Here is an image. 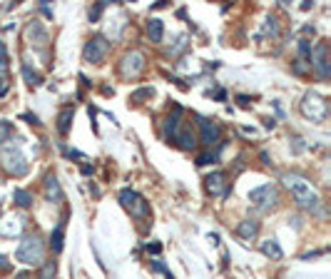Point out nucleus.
<instances>
[{
  "instance_id": "nucleus-10",
  "label": "nucleus",
  "mask_w": 331,
  "mask_h": 279,
  "mask_svg": "<svg viewBox=\"0 0 331 279\" xmlns=\"http://www.w3.org/2000/svg\"><path fill=\"white\" fill-rule=\"evenodd\" d=\"M199 120V130H202V145L212 150L214 145H219L222 140V127L214 123V120H207V117H197Z\"/></svg>"
},
{
  "instance_id": "nucleus-28",
  "label": "nucleus",
  "mask_w": 331,
  "mask_h": 279,
  "mask_svg": "<svg viewBox=\"0 0 331 279\" xmlns=\"http://www.w3.org/2000/svg\"><path fill=\"white\" fill-rule=\"evenodd\" d=\"M150 95H152V88H142V90L132 93V97H130V100H132V102H142V100H145V97H150Z\"/></svg>"
},
{
  "instance_id": "nucleus-30",
  "label": "nucleus",
  "mask_w": 331,
  "mask_h": 279,
  "mask_svg": "<svg viewBox=\"0 0 331 279\" xmlns=\"http://www.w3.org/2000/svg\"><path fill=\"white\" fill-rule=\"evenodd\" d=\"M105 5H107V3H97V5H95V8L90 10V20H92V23H95V20L100 18V13L105 10Z\"/></svg>"
},
{
  "instance_id": "nucleus-21",
  "label": "nucleus",
  "mask_w": 331,
  "mask_h": 279,
  "mask_svg": "<svg viewBox=\"0 0 331 279\" xmlns=\"http://www.w3.org/2000/svg\"><path fill=\"white\" fill-rule=\"evenodd\" d=\"M13 200H15V205L23 207V210L32 207V194L28 189H15V192H13Z\"/></svg>"
},
{
  "instance_id": "nucleus-13",
  "label": "nucleus",
  "mask_w": 331,
  "mask_h": 279,
  "mask_svg": "<svg viewBox=\"0 0 331 279\" xmlns=\"http://www.w3.org/2000/svg\"><path fill=\"white\" fill-rule=\"evenodd\" d=\"M28 40H32V45H37V48H45V45H48V32H45V28H43L37 20H30V23H28Z\"/></svg>"
},
{
  "instance_id": "nucleus-8",
  "label": "nucleus",
  "mask_w": 331,
  "mask_h": 279,
  "mask_svg": "<svg viewBox=\"0 0 331 279\" xmlns=\"http://www.w3.org/2000/svg\"><path fill=\"white\" fill-rule=\"evenodd\" d=\"M311 70H314L321 80H329L331 62H329V45H326V43H316V45L311 48Z\"/></svg>"
},
{
  "instance_id": "nucleus-23",
  "label": "nucleus",
  "mask_w": 331,
  "mask_h": 279,
  "mask_svg": "<svg viewBox=\"0 0 331 279\" xmlns=\"http://www.w3.org/2000/svg\"><path fill=\"white\" fill-rule=\"evenodd\" d=\"M10 58H8V48H5V43L0 40V77H8V70H10Z\"/></svg>"
},
{
  "instance_id": "nucleus-19",
  "label": "nucleus",
  "mask_w": 331,
  "mask_h": 279,
  "mask_svg": "<svg viewBox=\"0 0 331 279\" xmlns=\"http://www.w3.org/2000/svg\"><path fill=\"white\" fill-rule=\"evenodd\" d=\"M72 117H75V110H72V107H65L60 112V117H58V132H60V135H67V130H70V125H72Z\"/></svg>"
},
{
  "instance_id": "nucleus-32",
  "label": "nucleus",
  "mask_w": 331,
  "mask_h": 279,
  "mask_svg": "<svg viewBox=\"0 0 331 279\" xmlns=\"http://www.w3.org/2000/svg\"><path fill=\"white\" fill-rule=\"evenodd\" d=\"M0 269H3V272H8V269H10V264H8V259H5V257H0Z\"/></svg>"
},
{
  "instance_id": "nucleus-16",
  "label": "nucleus",
  "mask_w": 331,
  "mask_h": 279,
  "mask_svg": "<svg viewBox=\"0 0 331 279\" xmlns=\"http://www.w3.org/2000/svg\"><path fill=\"white\" fill-rule=\"evenodd\" d=\"M175 142L180 145L182 150H192V147L197 145V137H194V132H192V127H180V132H177V137H175Z\"/></svg>"
},
{
  "instance_id": "nucleus-4",
  "label": "nucleus",
  "mask_w": 331,
  "mask_h": 279,
  "mask_svg": "<svg viewBox=\"0 0 331 279\" xmlns=\"http://www.w3.org/2000/svg\"><path fill=\"white\" fill-rule=\"evenodd\" d=\"M249 202L259 210V212H269L276 207L279 202V189L274 185H262V187H254L249 192Z\"/></svg>"
},
{
  "instance_id": "nucleus-7",
  "label": "nucleus",
  "mask_w": 331,
  "mask_h": 279,
  "mask_svg": "<svg viewBox=\"0 0 331 279\" xmlns=\"http://www.w3.org/2000/svg\"><path fill=\"white\" fill-rule=\"evenodd\" d=\"M117 70H120V75L125 77V80H135V77H140L142 70H145V55H142L140 50H130V53H125L120 65H117Z\"/></svg>"
},
{
  "instance_id": "nucleus-25",
  "label": "nucleus",
  "mask_w": 331,
  "mask_h": 279,
  "mask_svg": "<svg viewBox=\"0 0 331 279\" xmlns=\"http://www.w3.org/2000/svg\"><path fill=\"white\" fill-rule=\"evenodd\" d=\"M264 32L267 35H271V37H279V20L271 15V18H267V23H264Z\"/></svg>"
},
{
  "instance_id": "nucleus-29",
  "label": "nucleus",
  "mask_w": 331,
  "mask_h": 279,
  "mask_svg": "<svg viewBox=\"0 0 331 279\" xmlns=\"http://www.w3.org/2000/svg\"><path fill=\"white\" fill-rule=\"evenodd\" d=\"M214 160H217V155H214V152H204V155L197 157V165L202 167V165H210V162H214Z\"/></svg>"
},
{
  "instance_id": "nucleus-14",
  "label": "nucleus",
  "mask_w": 331,
  "mask_h": 279,
  "mask_svg": "<svg viewBox=\"0 0 331 279\" xmlns=\"http://www.w3.org/2000/svg\"><path fill=\"white\" fill-rule=\"evenodd\" d=\"M237 234H239L241 240L252 242V240L259 234V222H257V219H244V222H239V227H237Z\"/></svg>"
},
{
  "instance_id": "nucleus-3",
  "label": "nucleus",
  "mask_w": 331,
  "mask_h": 279,
  "mask_svg": "<svg viewBox=\"0 0 331 279\" xmlns=\"http://www.w3.org/2000/svg\"><path fill=\"white\" fill-rule=\"evenodd\" d=\"M0 162L13 177H23L28 172V162H25L20 145H3L0 147Z\"/></svg>"
},
{
  "instance_id": "nucleus-15",
  "label": "nucleus",
  "mask_w": 331,
  "mask_h": 279,
  "mask_svg": "<svg viewBox=\"0 0 331 279\" xmlns=\"http://www.w3.org/2000/svg\"><path fill=\"white\" fill-rule=\"evenodd\" d=\"M45 197L50 202H62V189H60V182L55 175H48L45 177Z\"/></svg>"
},
{
  "instance_id": "nucleus-1",
  "label": "nucleus",
  "mask_w": 331,
  "mask_h": 279,
  "mask_svg": "<svg viewBox=\"0 0 331 279\" xmlns=\"http://www.w3.org/2000/svg\"><path fill=\"white\" fill-rule=\"evenodd\" d=\"M281 182L294 194V200H297V205L301 210H316L319 207V194L314 192V187H311V182L306 177H301L297 172H286L281 177Z\"/></svg>"
},
{
  "instance_id": "nucleus-17",
  "label": "nucleus",
  "mask_w": 331,
  "mask_h": 279,
  "mask_svg": "<svg viewBox=\"0 0 331 279\" xmlns=\"http://www.w3.org/2000/svg\"><path fill=\"white\" fill-rule=\"evenodd\" d=\"M62 242H65V222H60V224L53 229V234H50V249H53L55 254H60Z\"/></svg>"
},
{
  "instance_id": "nucleus-34",
  "label": "nucleus",
  "mask_w": 331,
  "mask_h": 279,
  "mask_svg": "<svg viewBox=\"0 0 331 279\" xmlns=\"http://www.w3.org/2000/svg\"><path fill=\"white\" fill-rule=\"evenodd\" d=\"M147 249H150L152 254H159V245H157V242H154V245H147Z\"/></svg>"
},
{
  "instance_id": "nucleus-2",
  "label": "nucleus",
  "mask_w": 331,
  "mask_h": 279,
  "mask_svg": "<svg viewBox=\"0 0 331 279\" xmlns=\"http://www.w3.org/2000/svg\"><path fill=\"white\" fill-rule=\"evenodd\" d=\"M18 262L20 264H28V267H40L43 262H45V245H43V240H40V234L37 232H32V234H25L23 237V242H20V247H18Z\"/></svg>"
},
{
  "instance_id": "nucleus-11",
  "label": "nucleus",
  "mask_w": 331,
  "mask_h": 279,
  "mask_svg": "<svg viewBox=\"0 0 331 279\" xmlns=\"http://www.w3.org/2000/svg\"><path fill=\"white\" fill-rule=\"evenodd\" d=\"M204 187L212 197H224L229 192V182H227V175L224 172H212L204 177Z\"/></svg>"
},
{
  "instance_id": "nucleus-6",
  "label": "nucleus",
  "mask_w": 331,
  "mask_h": 279,
  "mask_svg": "<svg viewBox=\"0 0 331 279\" xmlns=\"http://www.w3.org/2000/svg\"><path fill=\"white\" fill-rule=\"evenodd\" d=\"M301 115L309 117V120H314V123H324L326 115H329V105H326L324 97L309 93L304 97V102H301Z\"/></svg>"
},
{
  "instance_id": "nucleus-5",
  "label": "nucleus",
  "mask_w": 331,
  "mask_h": 279,
  "mask_svg": "<svg viewBox=\"0 0 331 279\" xmlns=\"http://www.w3.org/2000/svg\"><path fill=\"white\" fill-rule=\"evenodd\" d=\"M120 202H122V207L132 215V217H137V219H147L150 217V205L145 202V197H140L135 189H122L120 192Z\"/></svg>"
},
{
  "instance_id": "nucleus-33",
  "label": "nucleus",
  "mask_w": 331,
  "mask_h": 279,
  "mask_svg": "<svg viewBox=\"0 0 331 279\" xmlns=\"http://www.w3.org/2000/svg\"><path fill=\"white\" fill-rule=\"evenodd\" d=\"M23 120H28L30 125H40V123H37V117H35V115H23Z\"/></svg>"
},
{
  "instance_id": "nucleus-31",
  "label": "nucleus",
  "mask_w": 331,
  "mask_h": 279,
  "mask_svg": "<svg viewBox=\"0 0 331 279\" xmlns=\"http://www.w3.org/2000/svg\"><path fill=\"white\" fill-rule=\"evenodd\" d=\"M8 88H10V85H8V77H0V95L8 93Z\"/></svg>"
},
{
  "instance_id": "nucleus-26",
  "label": "nucleus",
  "mask_w": 331,
  "mask_h": 279,
  "mask_svg": "<svg viewBox=\"0 0 331 279\" xmlns=\"http://www.w3.org/2000/svg\"><path fill=\"white\" fill-rule=\"evenodd\" d=\"M294 72H297V75H306V72H311V62L297 58V60H294Z\"/></svg>"
},
{
  "instance_id": "nucleus-24",
  "label": "nucleus",
  "mask_w": 331,
  "mask_h": 279,
  "mask_svg": "<svg viewBox=\"0 0 331 279\" xmlns=\"http://www.w3.org/2000/svg\"><path fill=\"white\" fill-rule=\"evenodd\" d=\"M10 137H13V125L8 123V120H0V147L5 142H10Z\"/></svg>"
},
{
  "instance_id": "nucleus-18",
  "label": "nucleus",
  "mask_w": 331,
  "mask_h": 279,
  "mask_svg": "<svg viewBox=\"0 0 331 279\" xmlns=\"http://www.w3.org/2000/svg\"><path fill=\"white\" fill-rule=\"evenodd\" d=\"M147 35H150L152 43H162V35H164V25L159 18H150L147 23Z\"/></svg>"
},
{
  "instance_id": "nucleus-36",
  "label": "nucleus",
  "mask_w": 331,
  "mask_h": 279,
  "mask_svg": "<svg viewBox=\"0 0 331 279\" xmlns=\"http://www.w3.org/2000/svg\"><path fill=\"white\" fill-rule=\"evenodd\" d=\"M170 279H175V277H172V274H170Z\"/></svg>"
},
{
  "instance_id": "nucleus-9",
  "label": "nucleus",
  "mask_w": 331,
  "mask_h": 279,
  "mask_svg": "<svg viewBox=\"0 0 331 279\" xmlns=\"http://www.w3.org/2000/svg\"><path fill=\"white\" fill-rule=\"evenodd\" d=\"M107 50H110V43H107L102 35H95V37H90V40L85 43L82 58H85V62H90V65H97V62L105 60Z\"/></svg>"
},
{
  "instance_id": "nucleus-12",
  "label": "nucleus",
  "mask_w": 331,
  "mask_h": 279,
  "mask_svg": "<svg viewBox=\"0 0 331 279\" xmlns=\"http://www.w3.org/2000/svg\"><path fill=\"white\" fill-rule=\"evenodd\" d=\"M180 127H182V107L180 105H175L172 112L167 115L164 125H162V135H164V140H175L177 132H180Z\"/></svg>"
},
{
  "instance_id": "nucleus-20",
  "label": "nucleus",
  "mask_w": 331,
  "mask_h": 279,
  "mask_svg": "<svg viewBox=\"0 0 331 279\" xmlns=\"http://www.w3.org/2000/svg\"><path fill=\"white\" fill-rule=\"evenodd\" d=\"M262 252H264L269 259H281V257H284V252L276 245V240H264V242H262Z\"/></svg>"
},
{
  "instance_id": "nucleus-22",
  "label": "nucleus",
  "mask_w": 331,
  "mask_h": 279,
  "mask_svg": "<svg viewBox=\"0 0 331 279\" xmlns=\"http://www.w3.org/2000/svg\"><path fill=\"white\" fill-rule=\"evenodd\" d=\"M55 274H58V264L55 262H43L40 264V274L35 279H55Z\"/></svg>"
},
{
  "instance_id": "nucleus-35",
  "label": "nucleus",
  "mask_w": 331,
  "mask_h": 279,
  "mask_svg": "<svg viewBox=\"0 0 331 279\" xmlns=\"http://www.w3.org/2000/svg\"><path fill=\"white\" fill-rule=\"evenodd\" d=\"M15 279H35V277H32V274H18Z\"/></svg>"
},
{
  "instance_id": "nucleus-27",
  "label": "nucleus",
  "mask_w": 331,
  "mask_h": 279,
  "mask_svg": "<svg viewBox=\"0 0 331 279\" xmlns=\"http://www.w3.org/2000/svg\"><path fill=\"white\" fill-rule=\"evenodd\" d=\"M23 75H25L28 85H40V75H37V72H32L28 65H23Z\"/></svg>"
}]
</instances>
